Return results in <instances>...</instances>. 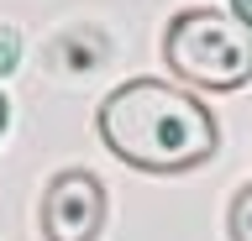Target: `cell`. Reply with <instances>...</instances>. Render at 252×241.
<instances>
[{
    "mask_svg": "<svg viewBox=\"0 0 252 241\" xmlns=\"http://www.w3.org/2000/svg\"><path fill=\"white\" fill-rule=\"evenodd\" d=\"M94 126L100 142L142 173H189L220 147L216 110L163 79H126L121 89H110Z\"/></svg>",
    "mask_w": 252,
    "mask_h": 241,
    "instance_id": "6da1fadb",
    "label": "cell"
},
{
    "mask_svg": "<svg viewBox=\"0 0 252 241\" xmlns=\"http://www.w3.org/2000/svg\"><path fill=\"white\" fill-rule=\"evenodd\" d=\"M163 63L184 84L200 89H242L252 79V32L236 16H220L210 5H189L163 32Z\"/></svg>",
    "mask_w": 252,
    "mask_h": 241,
    "instance_id": "7a4b0ae2",
    "label": "cell"
},
{
    "mask_svg": "<svg viewBox=\"0 0 252 241\" xmlns=\"http://www.w3.org/2000/svg\"><path fill=\"white\" fill-rule=\"evenodd\" d=\"M105 225V184L84 168H68L42 194V236L47 241H94Z\"/></svg>",
    "mask_w": 252,
    "mask_h": 241,
    "instance_id": "3957f363",
    "label": "cell"
},
{
    "mask_svg": "<svg viewBox=\"0 0 252 241\" xmlns=\"http://www.w3.org/2000/svg\"><path fill=\"white\" fill-rule=\"evenodd\" d=\"M226 231H231V241H252V184H242V189L231 194V210H226Z\"/></svg>",
    "mask_w": 252,
    "mask_h": 241,
    "instance_id": "277c9868",
    "label": "cell"
},
{
    "mask_svg": "<svg viewBox=\"0 0 252 241\" xmlns=\"http://www.w3.org/2000/svg\"><path fill=\"white\" fill-rule=\"evenodd\" d=\"M16 58H21V37H16L11 27H0V74H11Z\"/></svg>",
    "mask_w": 252,
    "mask_h": 241,
    "instance_id": "5b68a950",
    "label": "cell"
},
{
    "mask_svg": "<svg viewBox=\"0 0 252 241\" xmlns=\"http://www.w3.org/2000/svg\"><path fill=\"white\" fill-rule=\"evenodd\" d=\"M231 16H236V21H242V27L252 32V0H231Z\"/></svg>",
    "mask_w": 252,
    "mask_h": 241,
    "instance_id": "8992f818",
    "label": "cell"
},
{
    "mask_svg": "<svg viewBox=\"0 0 252 241\" xmlns=\"http://www.w3.org/2000/svg\"><path fill=\"white\" fill-rule=\"evenodd\" d=\"M5 121H11V105H5V95H0V131H5Z\"/></svg>",
    "mask_w": 252,
    "mask_h": 241,
    "instance_id": "52a82bcc",
    "label": "cell"
}]
</instances>
